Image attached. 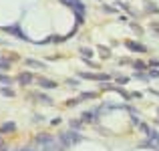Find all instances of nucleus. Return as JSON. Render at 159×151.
Here are the masks:
<instances>
[{
    "label": "nucleus",
    "instance_id": "1",
    "mask_svg": "<svg viewBox=\"0 0 159 151\" xmlns=\"http://www.w3.org/2000/svg\"><path fill=\"white\" fill-rule=\"evenodd\" d=\"M62 2H65L66 6H70V8H73V10L81 12V14H83V12H85V4H83L81 0H62Z\"/></svg>",
    "mask_w": 159,
    "mask_h": 151
},
{
    "label": "nucleus",
    "instance_id": "2",
    "mask_svg": "<svg viewBox=\"0 0 159 151\" xmlns=\"http://www.w3.org/2000/svg\"><path fill=\"white\" fill-rule=\"evenodd\" d=\"M16 81L20 83V85H24V87H28L32 83V75L30 73H20L18 75V79H16Z\"/></svg>",
    "mask_w": 159,
    "mask_h": 151
},
{
    "label": "nucleus",
    "instance_id": "3",
    "mask_svg": "<svg viewBox=\"0 0 159 151\" xmlns=\"http://www.w3.org/2000/svg\"><path fill=\"white\" fill-rule=\"evenodd\" d=\"M81 77L83 79H97V81H107L109 79V75H101V73H81Z\"/></svg>",
    "mask_w": 159,
    "mask_h": 151
},
{
    "label": "nucleus",
    "instance_id": "4",
    "mask_svg": "<svg viewBox=\"0 0 159 151\" xmlns=\"http://www.w3.org/2000/svg\"><path fill=\"white\" fill-rule=\"evenodd\" d=\"M125 47L131 48V50H135V53H145V50H147L143 44H137V43H133V40H127V43H125Z\"/></svg>",
    "mask_w": 159,
    "mask_h": 151
},
{
    "label": "nucleus",
    "instance_id": "5",
    "mask_svg": "<svg viewBox=\"0 0 159 151\" xmlns=\"http://www.w3.org/2000/svg\"><path fill=\"white\" fill-rule=\"evenodd\" d=\"M39 85L43 87V89H57V83H54V81H48V79H40Z\"/></svg>",
    "mask_w": 159,
    "mask_h": 151
},
{
    "label": "nucleus",
    "instance_id": "6",
    "mask_svg": "<svg viewBox=\"0 0 159 151\" xmlns=\"http://www.w3.org/2000/svg\"><path fill=\"white\" fill-rule=\"evenodd\" d=\"M65 135H66V139H69V143H77V141H81V135L75 133V131H69V133H65Z\"/></svg>",
    "mask_w": 159,
    "mask_h": 151
},
{
    "label": "nucleus",
    "instance_id": "7",
    "mask_svg": "<svg viewBox=\"0 0 159 151\" xmlns=\"http://www.w3.org/2000/svg\"><path fill=\"white\" fill-rule=\"evenodd\" d=\"M26 65H28V66H32V69H44V65H43V62L34 61V58H26Z\"/></svg>",
    "mask_w": 159,
    "mask_h": 151
},
{
    "label": "nucleus",
    "instance_id": "8",
    "mask_svg": "<svg viewBox=\"0 0 159 151\" xmlns=\"http://www.w3.org/2000/svg\"><path fill=\"white\" fill-rule=\"evenodd\" d=\"M8 131H14V123H4L0 127V133H8Z\"/></svg>",
    "mask_w": 159,
    "mask_h": 151
},
{
    "label": "nucleus",
    "instance_id": "9",
    "mask_svg": "<svg viewBox=\"0 0 159 151\" xmlns=\"http://www.w3.org/2000/svg\"><path fill=\"white\" fill-rule=\"evenodd\" d=\"M0 93H2L4 97H14V91L8 89V87H2V89H0Z\"/></svg>",
    "mask_w": 159,
    "mask_h": 151
},
{
    "label": "nucleus",
    "instance_id": "10",
    "mask_svg": "<svg viewBox=\"0 0 159 151\" xmlns=\"http://www.w3.org/2000/svg\"><path fill=\"white\" fill-rule=\"evenodd\" d=\"M79 53H81V54H83V57H87V58H89V57H93V50H91V48H87V47H83V48H79Z\"/></svg>",
    "mask_w": 159,
    "mask_h": 151
},
{
    "label": "nucleus",
    "instance_id": "11",
    "mask_svg": "<svg viewBox=\"0 0 159 151\" xmlns=\"http://www.w3.org/2000/svg\"><path fill=\"white\" fill-rule=\"evenodd\" d=\"M0 69H2V71H8V69H10V61H6V58H0Z\"/></svg>",
    "mask_w": 159,
    "mask_h": 151
},
{
    "label": "nucleus",
    "instance_id": "12",
    "mask_svg": "<svg viewBox=\"0 0 159 151\" xmlns=\"http://www.w3.org/2000/svg\"><path fill=\"white\" fill-rule=\"evenodd\" d=\"M0 83H4V85H10L12 79H10V77H6V75H0Z\"/></svg>",
    "mask_w": 159,
    "mask_h": 151
},
{
    "label": "nucleus",
    "instance_id": "13",
    "mask_svg": "<svg viewBox=\"0 0 159 151\" xmlns=\"http://www.w3.org/2000/svg\"><path fill=\"white\" fill-rule=\"evenodd\" d=\"M135 69H147V65H145V62H135Z\"/></svg>",
    "mask_w": 159,
    "mask_h": 151
},
{
    "label": "nucleus",
    "instance_id": "14",
    "mask_svg": "<svg viewBox=\"0 0 159 151\" xmlns=\"http://www.w3.org/2000/svg\"><path fill=\"white\" fill-rule=\"evenodd\" d=\"M151 77H159V71H151Z\"/></svg>",
    "mask_w": 159,
    "mask_h": 151
}]
</instances>
